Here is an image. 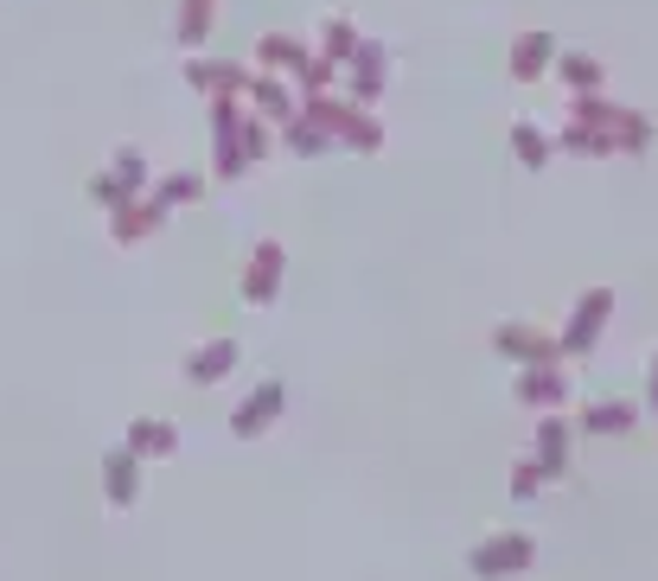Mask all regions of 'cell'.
Returning a JSON list of instances; mask_svg holds the SVG:
<instances>
[{"mask_svg":"<svg viewBox=\"0 0 658 581\" xmlns=\"http://www.w3.org/2000/svg\"><path fill=\"white\" fill-rule=\"evenodd\" d=\"M492 345H499L506 358H518V364H550V358H562L557 339H544L537 327H499L492 332Z\"/></svg>","mask_w":658,"mask_h":581,"instance_id":"11","label":"cell"},{"mask_svg":"<svg viewBox=\"0 0 658 581\" xmlns=\"http://www.w3.org/2000/svg\"><path fill=\"white\" fill-rule=\"evenodd\" d=\"M281 269H288V256L281 243H256L250 250V269H243V301L250 307H269L281 294Z\"/></svg>","mask_w":658,"mask_h":581,"instance_id":"5","label":"cell"},{"mask_svg":"<svg viewBox=\"0 0 658 581\" xmlns=\"http://www.w3.org/2000/svg\"><path fill=\"white\" fill-rule=\"evenodd\" d=\"M557 77L576 90V97H595V90H601V64H595L588 51H569V58L557 64Z\"/></svg>","mask_w":658,"mask_h":581,"instance_id":"17","label":"cell"},{"mask_svg":"<svg viewBox=\"0 0 658 581\" xmlns=\"http://www.w3.org/2000/svg\"><path fill=\"white\" fill-rule=\"evenodd\" d=\"M230 364H237V339H205L199 352L186 358V383L211 390L218 378H230Z\"/></svg>","mask_w":658,"mask_h":581,"instance_id":"9","label":"cell"},{"mask_svg":"<svg viewBox=\"0 0 658 581\" xmlns=\"http://www.w3.org/2000/svg\"><path fill=\"white\" fill-rule=\"evenodd\" d=\"M511 153H518L525 167H544V160H550V141H544L531 122H518V128H511Z\"/></svg>","mask_w":658,"mask_h":581,"instance_id":"22","label":"cell"},{"mask_svg":"<svg viewBox=\"0 0 658 581\" xmlns=\"http://www.w3.org/2000/svg\"><path fill=\"white\" fill-rule=\"evenodd\" d=\"M550 58H557V39H550V32H525V39L511 46V77H518V83H531V77H544Z\"/></svg>","mask_w":658,"mask_h":581,"instance_id":"13","label":"cell"},{"mask_svg":"<svg viewBox=\"0 0 658 581\" xmlns=\"http://www.w3.org/2000/svg\"><path fill=\"white\" fill-rule=\"evenodd\" d=\"M205 32H211V0H186V7H179V39L199 46Z\"/></svg>","mask_w":658,"mask_h":581,"instance_id":"23","label":"cell"},{"mask_svg":"<svg viewBox=\"0 0 658 581\" xmlns=\"http://www.w3.org/2000/svg\"><path fill=\"white\" fill-rule=\"evenodd\" d=\"M211 153H218V179H237L250 167V160H243V116H237L230 97L211 102Z\"/></svg>","mask_w":658,"mask_h":581,"instance_id":"2","label":"cell"},{"mask_svg":"<svg viewBox=\"0 0 658 581\" xmlns=\"http://www.w3.org/2000/svg\"><path fill=\"white\" fill-rule=\"evenodd\" d=\"M243 90H250V97H256V109H262V116H276V122H288V116H295V97L281 90L276 77H250Z\"/></svg>","mask_w":658,"mask_h":581,"instance_id":"19","label":"cell"},{"mask_svg":"<svg viewBox=\"0 0 658 581\" xmlns=\"http://www.w3.org/2000/svg\"><path fill=\"white\" fill-rule=\"evenodd\" d=\"M192 83H199L205 97H237L250 83V71L243 64H192Z\"/></svg>","mask_w":658,"mask_h":581,"instance_id":"16","label":"cell"},{"mask_svg":"<svg viewBox=\"0 0 658 581\" xmlns=\"http://www.w3.org/2000/svg\"><path fill=\"white\" fill-rule=\"evenodd\" d=\"M320 46H327V64H339V58H352V51H358V32H352V20H327V32H320Z\"/></svg>","mask_w":658,"mask_h":581,"instance_id":"24","label":"cell"},{"mask_svg":"<svg viewBox=\"0 0 658 581\" xmlns=\"http://www.w3.org/2000/svg\"><path fill=\"white\" fill-rule=\"evenodd\" d=\"M511 492H518V499L544 492V467H537V460H518V467H511Z\"/></svg>","mask_w":658,"mask_h":581,"instance_id":"25","label":"cell"},{"mask_svg":"<svg viewBox=\"0 0 658 581\" xmlns=\"http://www.w3.org/2000/svg\"><path fill=\"white\" fill-rule=\"evenodd\" d=\"M531 557H537L531 537L506 531V537H492V543L473 550V575H480V581H506V575H518V569H531Z\"/></svg>","mask_w":658,"mask_h":581,"instance_id":"3","label":"cell"},{"mask_svg":"<svg viewBox=\"0 0 658 581\" xmlns=\"http://www.w3.org/2000/svg\"><path fill=\"white\" fill-rule=\"evenodd\" d=\"M652 409H658V364H652Z\"/></svg>","mask_w":658,"mask_h":581,"instance_id":"27","label":"cell"},{"mask_svg":"<svg viewBox=\"0 0 658 581\" xmlns=\"http://www.w3.org/2000/svg\"><path fill=\"white\" fill-rule=\"evenodd\" d=\"M256 58H262V64H276V71H301V64H307L301 39H288V32H269V39L256 46Z\"/></svg>","mask_w":658,"mask_h":581,"instance_id":"18","label":"cell"},{"mask_svg":"<svg viewBox=\"0 0 658 581\" xmlns=\"http://www.w3.org/2000/svg\"><path fill=\"white\" fill-rule=\"evenodd\" d=\"M102 492H109V505H134L141 499V460L128 454V448L102 454Z\"/></svg>","mask_w":658,"mask_h":581,"instance_id":"7","label":"cell"},{"mask_svg":"<svg viewBox=\"0 0 658 581\" xmlns=\"http://www.w3.org/2000/svg\"><path fill=\"white\" fill-rule=\"evenodd\" d=\"M199 192H205L199 173H173V179H160V186H153V204H160V211H173V204H192Z\"/></svg>","mask_w":658,"mask_h":581,"instance_id":"21","label":"cell"},{"mask_svg":"<svg viewBox=\"0 0 658 581\" xmlns=\"http://www.w3.org/2000/svg\"><path fill=\"white\" fill-rule=\"evenodd\" d=\"M281 409H288V390H281V383H256V397L237 409V415H230V434L256 441V434H262V429H269V422L281 415Z\"/></svg>","mask_w":658,"mask_h":581,"instance_id":"6","label":"cell"},{"mask_svg":"<svg viewBox=\"0 0 658 581\" xmlns=\"http://www.w3.org/2000/svg\"><path fill=\"white\" fill-rule=\"evenodd\" d=\"M537 467H544V480H557L562 467H569V429H562L557 415L537 429Z\"/></svg>","mask_w":658,"mask_h":581,"instance_id":"15","label":"cell"},{"mask_svg":"<svg viewBox=\"0 0 658 581\" xmlns=\"http://www.w3.org/2000/svg\"><path fill=\"white\" fill-rule=\"evenodd\" d=\"M582 429L588 434H627L634 429V403H595L582 415Z\"/></svg>","mask_w":658,"mask_h":581,"instance_id":"20","label":"cell"},{"mask_svg":"<svg viewBox=\"0 0 658 581\" xmlns=\"http://www.w3.org/2000/svg\"><path fill=\"white\" fill-rule=\"evenodd\" d=\"M122 448L134 460H167L179 448V429H173V422H153V415H141V422H128Z\"/></svg>","mask_w":658,"mask_h":581,"instance_id":"10","label":"cell"},{"mask_svg":"<svg viewBox=\"0 0 658 581\" xmlns=\"http://www.w3.org/2000/svg\"><path fill=\"white\" fill-rule=\"evenodd\" d=\"M307 122L313 128H327V141H346V148H358V153H371L383 141V128L365 116V109H346V102H307Z\"/></svg>","mask_w":658,"mask_h":581,"instance_id":"1","label":"cell"},{"mask_svg":"<svg viewBox=\"0 0 658 581\" xmlns=\"http://www.w3.org/2000/svg\"><path fill=\"white\" fill-rule=\"evenodd\" d=\"M269 153V122H243V160H262Z\"/></svg>","mask_w":658,"mask_h":581,"instance_id":"26","label":"cell"},{"mask_svg":"<svg viewBox=\"0 0 658 581\" xmlns=\"http://www.w3.org/2000/svg\"><path fill=\"white\" fill-rule=\"evenodd\" d=\"M562 397H569V383H562L557 358H550V364H525V371H518V403H531V409H557Z\"/></svg>","mask_w":658,"mask_h":581,"instance_id":"8","label":"cell"},{"mask_svg":"<svg viewBox=\"0 0 658 581\" xmlns=\"http://www.w3.org/2000/svg\"><path fill=\"white\" fill-rule=\"evenodd\" d=\"M167 224V211L160 204H141V199H122L116 204V218H109V230H116V243H141V237H153V230Z\"/></svg>","mask_w":658,"mask_h":581,"instance_id":"12","label":"cell"},{"mask_svg":"<svg viewBox=\"0 0 658 581\" xmlns=\"http://www.w3.org/2000/svg\"><path fill=\"white\" fill-rule=\"evenodd\" d=\"M608 313H614V294H608V288H595V294H588V301L569 313V327H562L557 352H569V358L595 352V339H601V327H608Z\"/></svg>","mask_w":658,"mask_h":581,"instance_id":"4","label":"cell"},{"mask_svg":"<svg viewBox=\"0 0 658 581\" xmlns=\"http://www.w3.org/2000/svg\"><path fill=\"white\" fill-rule=\"evenodd\" d=\"M352 102H371V97H378V90H383V71H390V58H383V51L378 46H358L352 51Z\"/></svg>","mask_w":658,"mask_h":581,"instance_id":"14","label":"cell"}]
</instances>
